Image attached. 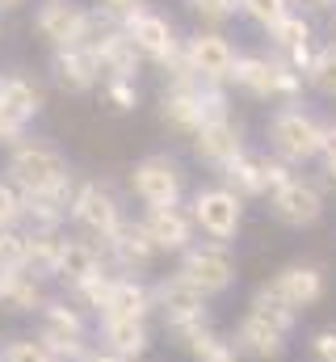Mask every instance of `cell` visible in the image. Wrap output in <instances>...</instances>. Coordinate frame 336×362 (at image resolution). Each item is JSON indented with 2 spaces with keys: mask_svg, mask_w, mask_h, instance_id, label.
<instances>
[{
  "mask_svg": "<svg viewBox=\"0 0 336 362\" xmlns=\"http://www.w3.org/2000/svg\"><path fill=\"white\" fill-rule=\"evenodd\" d=\"M68 219L80 228L88 240H101L105 245L118 232V223H122V206H118V198L101 181H84V185H76V194H72Z\"/></svg>",
  "mask_w": 336,
  "mask_h": 362,
  "instance_id": "cell-4",
  "label": "cell"
},
{
  "mask_svg": "<svg viewBox=\"0 0 336 362\" xmlns=\"http://www.w3.org/2000/svg\"><path fill=\"white\" fill-rule=\"evenodd\" d=\"M290 4H303L307 13H336V0H290Z\"/></svg>",
  "mask_w": 336,
  "mask_h": 362,
  "instance_id": "cell-42",
  "label": "cell"
},
{
  "mask_svg": "<svg viewBox=\"0 0 336 362\" xmlns=\"http://www.w3.org/2000/svg\"><path fill=\"white\" fill-rule=\"evenodd\" d=\"M131 194L148 206V211H156V206H176L181 202V189H185V177H181V165L164 156V152H156V156H143L139 165H131Z\"/></svg>",
  "mask_w": 336,
  "mask_h": 362,
  "instance_id": "cell-3",
  "label": "cell"
},
{
  "mask_svg": "<svg viewBox=\"0 0 336 362\" xmlns=\"http://www.w3.org/2000/svg\"><path fill=\"white\" fill-rule=\"evenodd\" d=\"M21 211H25V194L0 177V228H21Z\"/></svg>",
  "mask_w": 336,
  "mask_h": 362,
  "instance_id": "cell-37",
  "label": "cell"
},
{
  "mask_svg": "<svg viewBox=\"0 0 336 362\" xmlns=\"http://www.w3.org/2000/svg\"><path fill=\"white\" fill-rule=\"evenodd\" d=\"M105 253H109L122 270H143L160 249L152 245V236H148L143 219H122V223H118V232L105 240Z\"/></svg>",
  "mask_w": 336,
  "mask_h": 362,
  "instance_id": "cell-16",
  "label": "cell"
},
{
  "mask_svg": "<svg viewBox=\"0 0 336 362\" xmlns=\"http://www.w3.org/2000/svg\"><path fill=\"white\" fill-rule=\"evenodd\" d=\"M240 4V13L248 17L252 25H260V30H269V25H277L294 4L290 0H236Z\"/></svg>",
  "mask_w": 336,
  "mask_h": 362,
  "instance_id": "cell-32",
  "label": "cell"
},
{
  "mask_svg": "<svg viewBox=\"0 0 336 362\" xmlns=\"http://www.w3.org/2000/svg\"><path fill=\"white\" fill-rule=\"evenodd\" d=\"M143 228L160 253H185L193 245V215L181 206H156L143 215Z\"/></svg>",
  "mask_w": 336,
  "mask_h": 362,
  "instance_id": "cell-15",
  "label": "cell"
},
{
  "mask_svg": "<svg viewBox=\"0 0 336 362\" xmlns=\"http://www.w3.org/2000/svg\"><path fill=\"white\" fill-rule=\"evenodd\" d=\"M248 312H252V316H260L265 325H273V329H282V333H290V329H294V316H299L294 308H286V303H282V299L273 295V286H269V282H265V286H260V291L252 295Z\"/></svg>",
  "mask_w": 336,
  "mask_h": 362,
  "instance_id": "cell-29",
  "label": "cell"
},
{
  "mask_svg": "<svg viewBox=\"0 0 336 362\" xmlns=\"http://www.w3.org/2000/svg\"><path fill=\"white\" fill-rule=\"evenodd\" d=\"M320 135H324V122L316 114H307L303 105H282L273 110L269 118V152L282 160V165H307L320 156Z\"/></svg>",
  "mask_w": 336,
  "mask_h": 362,
  "instance_id": "cell-2",
  "label": "cell"
},
{
  "mask_svg": "<svg viewBox=\"0 0 336 362\" xmlns=\"http://www.w3.org/2000/svg\"><path fill=\"white\" fill-rule=\"evenodd\" d=\"M0 362H55V354L38 337H17V341L0 346Z\"/></svg>",
  "mask_w": 336,
  "mask_h": 362,
  "instance_id": "cell-35",
  "label": "cell"
},
{
  "mask_svg": "<svg viewBox=\"0 0 336 362\" xmlns=\"http://www.w3.org/2000/svg\"><path fill=\"white\" fill-rule=\"evenodd\" d=\"M307 85L320 93V97L336 101V42L316 47V59H311V68H307Z\"/></svg>",
  "mask_w": 336,
  "mask_h": 362,
  "instance_id": "cell-30",
  "label": "cell"
},
{
  "mask_svg": "<svg viewBox=\"0 0 336 362\" xmlns=\"http://www.w3.org/2000/svg\"><path fill=\"white\" fill-rule=\"evenodd\" d=\"M25 245L30 236L21 228H0V270H25Z\"/></svg>",
  "mask_w": 336,
  "mask_h": 362,
  "instance_id": "cell-33",
  "label": "cell"
},
{
  "mask_svg": "<svg viewBox=\"0 0 336 362\" xmlns=\"http://www.w3.org/2000/svg\"><path fill=\"white\" fill-rule=\"evenodd\" d=\"M0 105L13 114V118H21L25 127L47 110V93L42 85H34L30 76H21V72H4L0 76Z\"/></svg>",
  "mask_w": 336,
  "mask_h": 362,
  "instance_id": "cell-19",
  "label": "cell"
},
{
  "mask_svg": "<svg viewBox=\"0 0 336 362\" xmlns=\"http://www.w3.org/2000/svg\"><path fill=\"white\" fill-rule=\"evenodd\" d=\"M311 354H316V362H336V329L316 333V341H311Z\"/></svg>",
  "mask_w": 336,
  "mask_h": 362,
  "instance_id": "cell-41",
  "label": "cell"
},
{
  "mask_svg": "<svg viewBox=\"0 0 336 362\" xmlns=\"http://www.w3.org/2000/svg\"><path fill=\"white\" fill-rule=\"evenodd\" d=\"M92 8H97L105 21H114V25H126L135 13L148 8V0H92Z\"/></svg>",
  "mask_w": 336,
  "mask_h": 362,
  "instance_id": "cell-38",
  "label": "cell"
},
{
  "mask_svg": "<svg viewBox=\"0 0 336 362\" xmlns=\"http://www.w3.org/2000/svg\"><path fill=\"white\" fill-rule=\"evenodd\" d=\"M126 38L135 42V51L148 59V64H164L168 55L181 47V38H176V30H172V21H168L164 13H156V8H143V13H135L126 25Z\"/></svg>",
  "mask_w": 336,
  "mask_h": 362,
  "instance_id": "cell-11",
  "label": "cell"
},
{
  "mask_svg": "<svg viewBox=\"0 0 336 362\" xmlns=\"http://www.w3.org/2000/svg\"><path fill=\"white\" fill-rule=\"evenodd\" d=\"M269 286L286 308L299 312V308H311L324 295V270L320 266H286V270H277V278Z\"/></svg>",
  "mask_w": 336,
  "mask_h": 362,
  "instance_id": "cell-17",
  "label": "cell"
},
{
  "mask_svg": "<svg viewBox=\"0 0 336 362\" xmlns=\"http://www.w3.org/2000/svg\"><path fill=\"white\" fill-rule=\"evenodd\" d=\"M172 337L193 354V362H240L236 341H223L219 333H210L206 320H202V325H189V329H176Z\"/></svg>",
  "mask_w": 336,
  "mask_h": 362,
  "instance_id": "cell-23",
  "label": "cell"
},
{
  "mask_svg": "<svg viewBox=\"0 0 336 362\" xmlns=\"http://www.w3.org/2000/svg\"><path fill=\"white\" fill-rule=\"evenodd\" d=\"M265 34H269V47H273V51H282V55H286V51H294V47L316 42V38H311V34H316V30H311V21H307L303 13H294V8H290L277 25H269Z\"/></svg>",
  "mask_w": 336,
  "mask_h": 362,
  "instance_id": "cell-28",
  "label": "cell"
},
{
  "mask_svg": "<svg viewBox=\"0 0 336 362\" xmlns=\"http://www.w3.org/2000/svg\"><path fill=\"white\" fill-rule=\"evenodd\" d=\"M47 295H42V282L25 270H8L4 274V291H0V308H13V312H42Z\"/></svg>",
  "mask_w": 336,
  "mask_h": 362,
  "instance_id": "cell-26",
  "label": "cell"
},
{
  "mask_svg": "<svg viewBox=\"0 0 336 362\" xmlns=\"http://www.w3.org/2000/svg\"><path fill=\"white\" fill-rule=\"evenodd\" d=\"M181 274L202 291V295H219L236 282V257L227 245H189L181 253Z\"/></svg>",
  "mask_w": 336,
  "mask_h": 362,
  "instance_id": "cell-9",
  "label": "cell"
},
{
  "mask_svg": "<svg viewBox=\"0 0 336 362\" xmlns=\"http://www.w3.org/2000/svg\"><path fill=\"white\" fill-rule=\"evenodd\" d=\"M236 350L240 354H248L256 362H273L286 354V333L282 329H273V325H265L260 316H244L240 320V329H236Z\"/></svg>",
  "mask_w": 336,
  "mask_h": 362,
  "instance_id": "cell-18",
  "label": "cell"
},
{
  "mask_svg": "<svg viewBox=\"0 0 336 362\" xmlns=\"http://www.w3.org/2000/svg\"><path fill=\"white\" fill-rule=\"evenodd\" d=\"M51 76H55V85L64 93H88V89H97V81H101V64H97L88 42L59 47L51 55Z\"/></svg>",
  "mask_w": 336,
  "mask_h": 362,
  "instance_id": "cell-12",
  "label": "cell"
},
{
  "mask_svg": "<svg viewBox=\"0 0 336 362\" xmlns=\"http://www.w3.org/2000/svg\"><path fill=\"white\" fill-rule=\"evenodd\" d=\"M227 85L244 89L256 101H269L273 97V59L269 55H236V68H232Z\"/></svg>",
  "mask_w": 336,
  "mask_h": 362,
  "instance_id": "cell-25",
  "label": "cell"
},
{
  "mask_svg": "<svg viewBox=\"0 0 336 362\" xmlns=\"http://www.w3.org/2000/svg\"><path fill=\"white\" fill-rule=\"evenodd\" d=\"M64 177H72L68 156L51 139H17L4 160V181H13L21 194H47Z\"/></svg>",
  "mask_w": 336,
  "mask_h": 362,
  "instance_id": "cell-1",
  "label": "cell"
},
{
  "mask_svg": "<svg viewBox=\"0 0 336 362\" xmlns=\"http://www.w3.org/2000/svg\"><path fill=\"white\" fill-rule=\"evenodd\" d=\"M21 4H30V0H0V13H13V8H21Z\"/></svg>",
  "mask_w": 336,
  "mask_h": 362,
  "instance_id": "cell-44",
  "label": "cell"
},
{
  "mask_svg": "<svg viewBox=\"0 0 336 362\" xmlns=\"http://www.w3.org/2000/svg\"><path fill=\"white\" fill-rule=\"evenodd\" d=\"M240 152H244V131H240V122H232V118L206 122V127L193 135V156H198L202 165L223 169V165H232Z\"/></svg>",
  "mask_w": 336,
  "mask_h": 362,
  "instance_id": "cell-14",
  "label": "cell"
},
{
  "mask_svg": "<svg viewBox=\"0 0 336 362\" xmlns=\"http://www.w3.org/2000/svg\"><path fill=\"white\" fill-rule=\"evenodd\" d=\"M185 4H189L193 17H202V25H223V21H232L240 13L236 0H185Z\"/></svg>",
  "mask_w": 336,
  "mask_h": 362,
  "instance_id": "cell-36",
  "label": "cell"
},
{
  "mask_svg": "<svg viewBox=\"0 0 336 362\" xmlns=\"http://www.w3.org/2000/svg\"><path fill=\"white\" fill-rule=\"evenodd\" d=\"M332 42H336V13H332Z\"/></svg>",
  "mask_w": 336,
  "mask_h": 362,
  "instance_id": "cell-45",
  "label": "cell"
},
{
  "mask_svg": "<svg viewBox=\"0 0 336 362\" xmlns=\"http://www.w3.org/2000/svg\"><path fill=\"white\" fill-rule=\"evenodd\" d=\"M88 47H92V55H97V64H101V76L135 81V76H139V68H143V55L135 51V42L126 38V30H122V25H114V30L97 34Z\"/></svg>",
  "mask_w": 336,
  "mask_h": 362,
  "instance_id": "cell-13",
  "label": "cell"
},
{
  "mask_svg": "<svg viewBox=\"0 0 336 362\" xmlns=\"http://www.w3.org/2000/svg\"><path fill=\"white\" fill-rule=\"evenodd\" d=\"M152 308L164 316L168 333H176V329H189V325H202L206 320V295L185 278V274H168L160 278L156 286H152Z\"/></svg>",
  "mask_w": 336,
  "mask_h": 362,
  "instance_id": "cell-6",
  "label": "cell"
},
{
  "mask_svg": "<svg viewBox=\"0 0 336 362\" xmlns=\"http://www.w3.org/2000/svg\"><path fill=\"white\" fill-rule=\"evenodd\" d=\"M269 211H273V219L286 223V228H311V223H320V215H324V194H320L316 181L290 177L286 185H277V189L269 194Z\"/></svg>",
  "mask_w": 336,
  "mask_h": 362,
  "instance_id": "cell-10",
  "label": "cell"
},
{
  "mask_svg": "<svg viewBox=\"0 0 336 362\" xmlns=\"http://www.w3.org/2000/svg\"><path fill=\"white\" fill-rule=\"evenodd\" d=\"M38 341L59 358H88L84 350V316L76 303L68 299H47L42 303V329H38Z\"/></svg>",
  "mask_w": 336,
  "mask_h": 362,
  "instance_id": "cell-7",
  "label": "cell"
},
{
  "mask_svg": "<svg viewBox=\"0 0 336 362\" xmlns=\"http://www.w3.org/2000/svg\"><path fill=\"white\" fill-rule=\"evenodd\" d=\"M101 346L118 358H143L148 346H152V333H148V320H109L101 316Z\"/></svg>",
  "mask_w": 336,
  "mask_h": 362,
  "instance_id": "cell-21",
  "label": "cell"
},
{
  "mask_svg": "<svg viewBox=\"0 0 336 362\" xmlns=\"http://www.w3.org/2000/svg\"><path fill=\"white\" fill-rule=\"evenodd\" d=\"M59 249H64V236H30V245H25V274H34L38 282L59 278Z\"/></svg>",
  "mask_w": 336,
  "mask_h": 362,
  "instance_id": "cell-27",
  "label": "cell"
},
{
  "mask_svg": "<svg viewBox=\"0 0 336 362\" xmlns=\"http://www.w3.org/2000/svg\"><path fill=\"white\" fill-rule=\"evenodd\" d=\"M101 97H105L109 110L131 114V110L139 105V85H135V81H114V76H105V81H101Z\"/></svg>",
  "mask_w": 336,
  "mask_h": 362,
  "instance_id": "cell-34",
  "label": "cell"
},
{
  "mask_svg": "<svg viewBox=\"0 0 336 362\" xmlns=\"http://www.w3.org/2000/svg\"><path fill=\"white\" fill-rule=\"evenodd\" d=\"M109 291H114V278H109L105 270H101V274H92V278H84V282H72V286H68L72 303H76V308H92L97 316H101V308H105Z\"/></svg>",
  "mask_w": 336,
  "mask_h": 362,
  "instance_id": "cell-31",
  "label": "cell"
},
{
  "mask_svg": "<svg viewBox=\"0 0 336 362\" xmlns=\"http://www.w3.org/2000/svg\"><path fill=\"white\" fill-rule=\"evenodd\" d=\"M17 139H25V122H21V118H13V114L0 105V144H4V148H13Z\"/></svg>",
  "mask_w": 336,
  "mask_h": 362,
  "instance_id": "cell-40",
  "label": "cell"
},
{
  "mask_svg": "<svg viewBox=\"0 0 336 362\" xmlns=\"http://www.w3.org/2000/svg\"><path fill=\"white\" fill-rule=\"evenodd\" d=\"M193 211V228H202L215 245H227L236 232H240V223H244V198H236L227 185H206V189H198L193 194V202H189Z\"/></svg>",
  "mask_w": 336,
  "mask_h": 362,
  "instance_id": "cell-5",
  "label": "cell"
},
{
  "mask_svg": "<svg viewBox=\"0 0 336 362\" xmlns=\"http://www.w3.org/2000/svg\"><path fill=\"white\" fill-rule=\"evenodd\" d=\"M265 160H269V156H256V152L244 148L232 165H223V185H227L236 198H260V194H269Z\"/></svg>",
  "mask_w": 336,
  "mask_h": 362,
  "instance_id": "cell-22",
  "label": "cell"
},
{
  "mask_svg": "<svg viewBox=\"0 0 336 362\" xmlns=\"http://www.w3.org/2000/svg\"><path fill=\"white\" fill-rule=\"evenodd\" d=\"M84 362H126V358H118V354H109V350H97V354H88Z\"/></svg>",
  "mask_w": 336,
  "mask_h": 362,
  "instance_id": "cell-43",
  "label": "cell"
},
{
  "mask_svg": "<svg viewBox=\"0 0 336 362\" xmlns=\"http://www.w3.org/2000/svg\"><path fill=\"white\" fill-rule=\"evenodd\" d=\"M185 55H189V68L198 76V85H227L232 81V68H236V42L219 30H198L185 38Z\"/></svg>",
  "mask_w": 336,
  "mask_h": 362,
  "instance_id": "cell-8",
  "label": "cell"
},
{
  "mask_svg": "<svg viewBox=\"0 0 336 362\" xmlns=\"http://www.w3.org/2000/svg\"><path fill=\"white\" fill-rule=\"evenodd\" d=\"M156 308H152V286L135 282V278H114V291L101 308V316L109 320H148Z\"/></svg>",
  "mask_w": 336,
  "mask_h": 362,
  "instance_id": "cell-20",
  "label": "cell"
},
{
  "mask_svg": "<svg viewBox=\"0 0 336 362\" xmlns=\"http://www.w3.org/2000/svg\"><path fill=\"white\" fill-rule=\"evenodd\" d=\"M101 245H92V240H68L64 236V249H59V282H84V278H92V274H101Z\"/></svg>",
  "mask_w": 336,
  "mask_h": 362,
  "instance_id": "cell-24",
  "label": "cell"
},
{
  "mask_svg": "<svg viewBox=\"0 0 336 362\" xmlns=\"http://www.w3.org/2000/svg\"><path fill=\"white\" fill-rule=\"evenodd\" d=\"M320 160H324L328 177L336 181V118L332 122H324V135H320Z\"/></svg>",
  "mask_w": 336,
  "mask_h": 362,
  "instance_id": "cell-39",
  "label": "cell"
}]
</instances>
